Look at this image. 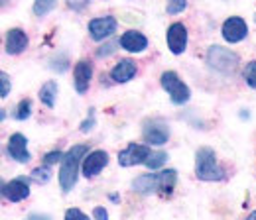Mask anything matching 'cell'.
Returning a JSON list of instances; mask_svg holds the SVG:
<instances>
[{
  "label": "cell",
  "mask_w": 256,
  "mask_h": 220,
  "mask_svg": "<svg viewBox=\"0 0 256 220\" xmlns=\"http://www.w3.org/2000/svg\"><path fill=\"white\" fill-rule=\"evenodd\" d=\"M28 47V35L26 31H22L20 28H12L6 33V53L10 55H18Z\"/></svg>",
  "instance_id": "14"
},
{
  "label": "cell",
  "mask_w": 256,
  "mask_h": 220,
  "mask_svg": "<svg viewBox=\"0 0 256 220\" xmlns=\"http://www.w3.org/2000/svg\"><path fill=\"white\" fill-rule=\"evenodd\" d=\"M0 96L2 98H6L8 93H10V79H8V75L6 73H0Z\"/></svg>",
  "instance_id": "25"
},
{
  "label": "cell",
  "mask_w": 256,
  "mask_h": 220,
  "mask_svg": "<svg viewBox=\"0 0 256 220\" xmlns=\"http://www.w3.org/2000/svg\"><path fill=\"white\" fill-rule=\"evenodd\" d=\"M166 159H168V154H164V152H156V154H152V156L148 157L146 165H148L150 169H158V167H162V165L166 163Z\"/></svg>",
  "instance_id": "21"
},
{
  "label": "cell",
  "mask_w": 256,
  "mask_h": 220,
  "mask_svg": "<svg viewBox=\"0 0 256 220\" xmlns=\"http://www.w3.org/2000/svg\"><path fill=\"white\" fill-rule=\"evenodd\" d=\"M87 146H73L62 159V169H60V185L64 189V193H69L75 181H77V171L81 165V159L89 156L87 154Z\"/></svg>",
  "instance_id": "2"
},
{
  "label": "cell",
  "mask_w": 256,
  "mask_h": 220,
  "mask_svg": "<svg viewBox=\"0 0 256 220\" xmlns=\"http://www.w3.org/2000/svg\"><path fill=\"white\" fill-rule=\"evenodd\" d=\"M58 0H36L34 2V14L36 16H46L48 12H52L56 8Z\"/></svg>",
  "instance_id": "19"
},
{
  "label": "cell",
  "mask_w": 256,
  "mask_h": 220,
  "mask_svg": "<svg viewBox=\"0 0 256 220\" xmlns=\"http://www.w3.org/2000/svg\"><path fill=\"white\" fill-rule=\"evenodd\" d=\"M176 181H178V175L174 169H166L160 173H146V175H140L132 181V189L138 191V193H166L170 195L174 189H176Z\"/></svg>",
  "instance_id": "1"
},
{
  "label": "cell",
  "mask_w": 256,
  "mask_h": 220,
  "mask_svg": "<svg viewBox=\"0 0 256 220\" xmlns=\"http://www.w3.org/2000/svg\"><path fill=\"white\" fill-rule=\"evenodd\" d=\"M134 75H136V65L130 59H120V63H116L110 71V77L114 83H128Z\"/></svg>",
  "instance_id": "17"
},
{
  "label": "cell",
  "mask_w": 256,
  "mask_h": 220,
  "mask_svg": "<svg viewBox=\"0 0 256 220\" xmlns=\"http://www.w3.org/2000/svg\"><path fill=\"white\" fill-rule=\"evenodd\" d=\"M150 156H152V150L148 146H144V144H130V146H126L118 154V163L122 167H132V165L146 163Z\"/></svg>",
  "instance_id": "6"
},
{
  "label": "cell",
  "mask_w": 256,
  "mask_h": 220,
  "mask_svg": "<svg viewBox=\"0 0 256 220\" xmlns=\"http://www.w3.org/2000/svg\"><path fill=\"white\" fill-rule=\"evenodd\" d=\"M65 220H89V217L85 213H81L79 209H69L65 213Z\"/></svg>",
  "instance_id": "26"
},
{
  "label": "cell",
  "mask_w": 256,
  "mask_h": 220,
  "mask_svg": "<svg viewBox=\"0 0 256 220\" xmlns=\"http://www.w3.org/2000/svg\"><path fill=\"white\" fill-rule=\"evenodd\" d=\"M0 2H2V6H6V2H8V0H0Z\"/></svg>",
  "instance_id": "34"
},
{
  "label": "cell",
  "mask_w": 256,
  "mask_h": 220,
  "mask_svg": "<svg viewBox=\"0 0 256 220\" xmlns=\"http://www.w3.org/2000/svg\"><path fill=\"white\" fill-rule=\"evenodd\" d=\"M8 154H10L12 159H16L18 163H28L32 159V156L28 152V140H26V136L12 134L8 138Z\"/></svg>",
  "instance_id": "9"
},
{
  "label": "cell",
  "mask_w": 256,
  "mask_h": 220,
  "mask_svg": "<svg viewBox=\"0 0 256 220\" xmlns=\"http://www.w3.org/2000/svg\"><path fill=\"white\" fill-rule=\"evenodd\" d=\"M244 81L256 89V61H250L246 65V69H244Z\"/></svg>",
  "instance_id": "24"
},
{
  "label": "cell",
  "mask_w": 256,
  "mask_h": 220,
  "mask_svg": "<svg viewBox=\"0 0 256 220\" xmlns=\"http://www.w3.org/2000/svg\"><path fill=\"white\" fill-rule=\"evenodd\" d=\"M75 79H73V83H75V89H77V93L83 94L87 93V89H89V83H91V77H93V67H91V63L87 61H79L75 65Z\"/></svg>",
  "instance_id": "16"
},
{
  "label": "cell",
  "mask_w": 256,
  "mask_h": 220,
  "mask_svg": "<svg viewBox=\"0 0 256 220\" xmlns=\"http://www.w3.org/2000/svg\"><path fill=\"white\" fill-rule=\"evenodd\" d=\"M238 55L226 47H221V45H213L209 47L207 51V63L211 65V69L223 73V75H228L232 73L236 67H238Z\"/></svg>",
  "instance_id": "4"
},
{
  "label": "cell",
  "mask_w": 256,
  "mask_h": 220,
  "mask_svg": "<svg viewBox=\"0 0 256 220\" xmlns=\"http://www.w3.org/2000/svg\"><path fill=\"white\" fill-rule=\"evenodd\" d=\"M160 81H162L164 91L170 94V98H172L174 104H186V102L190 100L192 91H190V87L178 77V73H174V71H166V73H162Z\"/></svg>",
  "instance_id": "5"
},
{
  "label": "cell",
  "mask_w": 256,
  "mask_h": 220,
  "mask_svg": "<svg viewBox=\"0 0 256 220\" xmlns=\"http://www.w3.org/2000/svg\"><path fill=\"white\" fill-rule=\"evenodd\" d=\"M195 175L201 181H221L224 169L217 163V156L211 148H199L195 154Z\"/></svg>",
  "instance_id": "3"
},
{
  "label": "cell",
  "mask_w": 256,
  "mask_h": 220,
  "mask_svg": "<svg viewBox=\"0 0 256 220\" xmlns=\"http://www.w3.org/2000/svg\"><path fill=\"white\" fill-rule=\"evenodd\" d=\"M186 6H188V0H168L166 10H168V14H180L186 10Z\"/></svg>",
  "instance_id": "23"
},
{
  "label": "cell",
  "mask_w": 256,
  "mask_h": 220,
  "mask_svg": "<svg viewBox=\"0 0 256 220\" xmlns=\"http://www.w3.org/2000/svg\"><path fill=\"white\" fill-rule=\"evenodd\" d=\"M108 163V156L102 150H95L83 159V175L85 177H95L96 173H100V169Z\"/></svg>",
  "instance_id": "13"
},
{
  "label": "cell",
  "mask_w": 256,
  "mask_h": 220,
  "mask_svg": "<svg viewBox=\"0 0 256 220\" xmlns=\"http://www.w3.org/2000/svg\"><path fill=\"white\" fill-rule=\"evenodd\" d=\"M4 197H6V201H10V203H20V201H24L28 195H30V185H28V181L24 179V177H16V179H12L10 183H6L4 185Z\"/></svg>",
  "instance_id": "11"
},
{
  "label": "cell",
  "mask_w": 256,
  "mask_h": 220,
  "mask_svg": "<svg viewBox=\"0 0 256 220\" xmlns=\"http://www.w3.org/2000/svg\"><path fill=\"white\" fill-rule=\"evenodd\" d=\"M142 136L150 146H164L170 138V130L162 122H148L142 130Z\"/></svg>",
  "instance_id": "12"
},
{
  "label": "cell",
  "mask_w": 256,
  "mask_h": 220,
  "mask_svg": "<svg viewBox=\"0 0 256 220\" xmlns=\"http://www.w3.org/2000/svg\"><path fill=\"white\" fill-rule=\"evenodd\" d=\"M56 96H58V85H56V81H48V83L40 89V100H42L46 106H50V108H54Z\"/></svg>",
  "instance_id": "18"
},
{
  "label": "cell",
  "mask_w": 256,
  "mask_h": 220,
  "mask_svg": "<svg viewBox=\"0 0 256 220\" xmlns=\"http://www.w3.org/2000/svg\"><path fill=\"white\" fill-rule=\"evenodd\" d=\"M221 31H223L224 41H228V43H238V41H242V39L246 37L248 28H246V22H244L242 18L232 16V18L224 20L223 30Z\"/></svg>",
  "instance_id": "8"
},
{
  "label": "cell",
  "mask_w": 256,
  "mask_h": 220,
  "mask_svg": "<svg viewBox=\"0 0 256 220\" xmlns=\"http://www.w3.org/2000/svg\"><path fill=\"white\" fill-rule=\"evenodd\" d=\"M93 124H95V120L91 118V120H85L83 124H81V132H89L91 128H93Z\"/></svg>",
  "instance_id": "31"
},
{
  "label": "cell",
  "mask_w": 256,
  "mask_h": 220,
  "mask_svg": "<svg viewBox=\"0 0 256 220\" xmlns=\"http://www.w3.org/2000/svg\"><path fill=\"white\" fill-rule=\"evenodd\" d=\"M116 30V20L112 16H104V18H95L89 22V33L95 41H100L108 35H112V31Z\"/></svg>",
  "instance_id": "10"
},
{
  "label": "cell",
  "mask_w": 256,
  "mask_h": 220,
  "mask_svg": "<svg viewBox=\"0 0 256 220\" xmlns=\"http://www.w3.org/2000/svg\"><path fill=\"white\" fill-rule=\"evenodd\" d=\"M114 45H116L114 41H112V43H106V45H104L106 49H98V51H96V55H98V57H102V55H108V53H112V51H114Z\"/></svg>",
  "instance_id": "29"
},
{
  "label": "cell",
  "mask_w": 256,
  "mask_h": 220,
  "mask_svg": "<svg viewBox=\"0 0 256 220\" xmlns=\"http://www.w3.org/2000/svg\"><path fill=\"white\" fill-rule=\"evenodd\" d=\"M32 177L38 181V183H48L50 177H52V171H50L48 165H46V167H38V169H34L32 171Z\"/></svg>",
  "instance_id": "22"
},
{
  "label": "cell",
  "mask_w": 256,
  "mask_h": 220,
  "mask_svg": "<svg viewBox=\"0 0 256 220\" xmlns=\"http://www.w3.org/2000/svg\"><path fill=\"white\" fill-rule=\"evenodd\" d=\"M64 159V154L58 150V152H50L48 156L44 157V161H46V165H52V163H56V161H62Z\"/></svg>",
  "instance_id": "27"
},
{
  "label": "cell",
  "mask_w": 256,
  "mask_h": 220,
  "mask_svg": "<svg viewBox=\"0 0 256 220\" xmlns=\"http://www.w3.org/2000/svg\"><path fill=\"white\" fill-rule=\"evenodd\" d=\"M118 41H120V45H122L126 51H130V53H140V51H144V49L148 47L146 35H142L140 31H134V30L124 31Z\"/></svg>",
  "instance_id": "15"
},
{
  "label": "cell",
  "mask_w": 256,
  "mask_h": 220,
  "mask_svg": "<svg viewBox=\"0 0 256 220\" xmlns=\"http://www.w3.org/2000/svg\"><path fill=\"white\" fill-rule=\"evenodd\" d=\"M93 219L95 220H108V213L102 207H95L93 209Z\"/></svg>",
  "instance_id": "28"
},
{
  "label": "cell",
  "mask_w": 256,
  "mask_h": 220,
  "mask_svg": "<svg viewBox=\"0 0 256 220\" xmlns=\"http://www.w3.org/2000/svg\"><path fill=\"white\" fill-rule=\"evenodd\" d=\"M30 114H32V100H30V98H24V100L18 104L16 118H18V120H26Z\"/></svg>",
  "instance_id": "20"
},
{
  "label": "cell",
  "mask_w": 256,
  "mask_h": 220,
  "mask_svg": "<svg viewBox=\"0 0 256 220\" xmlns=\"http://www.w3.org/2000/svg\"><path fill=\"white\" fill-rule=\"evenodd\" d=\"M246 220H256V211H252V213L246 217Z\"/></svg>",
  "instance_id": "33"
},
{
  "label": "cell",
  "mask_w": 256,
  "mask_h": 220,
  "mask_svg": "<svg viewBox=\"0 0 256 220\" xmlns=\"http://www.w3.org/2000/svg\"><path fill=\"white\" fill-rule=\"evenodd\" d=\"M87 2H89V0H67V4H69L71 8H75V10H81Z\"/></svg>",
  "instance_id": "30"
},
{
  "label": "cell",
  "mask_w": 256,
  "mask_h": 220,
  "mask_svg": "<svg viewBox=\"0 0 256 220\" xmlns=\"http://www.w3.org/2000/svg\"><path fill=\"white\" fill-rule=\"evenodd\" d=\"M166 39H168V47L172 53L180 55L186 51V45H188V30L184 24L176 22L168 28V33H166Z\"/></svg>",
  "instance_id": "7"
},
{
  "label": "cell",
  "mask_w": 256,
  "mask_h": 220,
  "mask_svg": "<svg viewBox=\"0 0 256 220\" xmlns=\"http://www.w3.org/2000/svg\"><path fill=\"white\" fill-rule=\"evenodd\" d=\"M28 220H52V219H50L48 215H30Z\"/></svg>",
  "instance_id": "32"
}]
</instances>
